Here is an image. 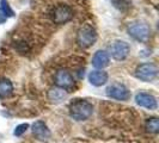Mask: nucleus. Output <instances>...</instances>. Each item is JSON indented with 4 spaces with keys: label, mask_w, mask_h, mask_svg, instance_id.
Masks as SVG:
<instances>
[{
    "label": "nucleus",
    "mask_w": 159,
    "mask_h": 143,
    "mask_svg": "<svg viewBox=\"0 0 159 143\" xmlns=\"http://www.w3.org/2000/svg\"><path fill=\"white\" fill-rule=\"evenodd\" d=\"M70 116L77 122H84L93 113V105L85 99H75L70 104Z\"/></svg>",
    "instance_id": "1"
},
{
    "label": "nucleus",
    "mask_w": 159,
    "mask_h": 143,
    "mask_svg": "<svg viewBox=\"0 0 159 143\" xmlns=\"http://www.w3.org/2000/svg\"><path fill=\"white\" fill-rule=\"evenodd\" d=\"M97 41V31L90 24H84L79 28L77 32V43L80 48L88 49L92 47Z\"/></svg>",
    "instance_id": "2"
},
{
    "label": "nucleus",
    "mask_w": 159,
    "mask_h": 143,
    "mask_svg": "<svg viewBox=\"0 0 159 143\" xmlns=\"http://www.w3.org/2000/svg\"><path fill=\"white\" fill-rule=\"evenodd\" d=\"M127 31L132 38H134L138 42H147L151 37V28L148 24L143 20H135L129 23Z\"/></svg>",
    "instance_id": "3"
},
{
    "label": "nucleus",
    "mask_w": 159,
    "mask_h": 143,
    "mask_svg": "<svg viewBox=\"0 0 159 143\" xmlns=\"http://www.w3.org/2000/svg\"><path fill=\"white\" fill-rule=\"evenodd\" d=\"M73 10L71 6L66 5V4H59L55 7L50 12V18L53 20V23L57 24V25H62L70 22L73 18Z\"/></svg>",
    "instance_id": "4"
},
{
    "label": "nucleus",
    "mask_w": 159,
    "mask_h": 143,
    "mask_svg": "<svg viewBox=\"0 0 159 143\" xmlns=\"http://www.w3.org/2000/svg\"><path fill=\"white\" fill-rule=\"evenodd\" d=\"M157 75H158V67L151 62L139 64L135 69V78L143 82H151L157 78Z\"/></svg>",
    "instance_id": "5"
},
{
    "label": "nucleus",
    "mask_w": 159,
    "mask_h": 143,
    "mask_svg": "<svg viewBox=\"0 0 159 143\" xmlns=\"http://www.w3.org/2000/svg\"><path fill=\"white\" fill-rule=\"evenodd\" d=\"M107 95L111 99L115 100H120V102H127L130 99V91L128 89V87L123 84H111L109 87L105 91Z\"/></svg>",
    "instance_id": "6"
},
{
    "label": "nucleus",
    "mask_w": 159,
    "mask_h": 143,
    "mask_svg": "<svg viewBox=\"0 0 159 143\" xmlns=\"http://www.w3.org/2000/svg\"><path fill=\"white\" fill-rule=\"evenodd\" d=\"M130 53V47L126 41L117 40L110 46V55L116 61L126 60Z\"/></svg>",
    "instance_id": "7"
},
{
    "label": "nucleus",
    "mask_w": 159,
    "mask_h": 143,
    "mask_svg": "<svg viewBox=\"0 0 159 143\" xmlns=\"http://www.w3.org/2000/svg\"><path fill=\"white\" fill-rule=\"evenodd\" d=\"M54 82L57 87H61L67 91L74 86V78L67 69H59L55 73Z\"/></svg>",
    "instance_id": "8"
},
{
    "label": "nucleus",
    "mask_w": 159,
    "mask_h": 143,
    "mask_svg": "<svg viewBox=\"0 0 159 143\" xmlns=\"http://www.w3.org/2000/svg\"><path fill=\"white\" fill-rule=\"evenodd\" d=\"M135 103L139 106L145 107L147 110H151V111L157 110V107H158L157 98L151 93H147V92H138L135 95Z\"/></svg>",
    "instance_id": "9"
},
{
    "label": "nucleus",
    "mask_w": 159,
    "mask_h": 143,
    "mask_svg": "<svg viewBox=\"0 0 159 143\" xmlns=\"http://www.w3.org/2000/svg\"><path fill=\"white\" fill-rule=\"evenodd\" d=\"M32 135L40 141H47L50 138V130L43 120H36L31 127Z\"/></svg>",
    "instance_id": "10"
},
{
    "label": "nucleus",
    "mask_w": 159,
    "mask_h": 143,
    "mask_svg": "<svg viewBox=\"0 0 159 143\" xmlns=\"http://www.w3.org/2000/svg\"><path fill=\"white\" fill-rule=\"evenodd\" d=\"M108 80H109V75L103 69H95V71L90 72L89 74V82L96 87L104 86L108 82Z\"/></svg>",
    "instance_id": "11"
},
{
    "label": "nucleus",
    "mask_w": 159,
    "mask_h": 143,
    "mask_svg": "<svg viewBox=\"0 0 159 143\" xmlns=\"http://www.w3.org/2000/svg\"><path fill=\"white\" fill-rule=\"evenodd\" d=\"M110 63V55L105 50H97L92 56V66L97 69H103Z\"/></svg>",
    "instance_id": "12"
},
{
    "label": "nucleus",
    "mask_w": 159,
    "mask_h": 143,
    "mask_svg": "<svg viewBox=\"0 0 159 143\" xmlns=\"http://www.w3.org/2000/svg\"><path fill=\"white\" fill-rule=\"evenodd\" d=\"M48 99L49 102L53 104H61L67 99V91L61 87L54 86L48 91Z\"/></svg>",
    "instance_id": "13"
},
{
    "label": "nucleus",
    "mask_w": 159,
    "mask_h": 143,
    "mask_svg": "<svg viewBox=\"0 0 159 143\" xmlns=\"http://www.w3.org/2000/svg\"><path fill=\"white\" fill-rule=\"evenodd\" d=\"M13 93V84L7 78H0V99L8 98Z\"/></svg>",
    "instance_id": "14"
},
{
    "label": "nucleus",
    "mask_w": 159,
    "mask_h": 143,
    "mask_svg": "<svg viewBox=\"0 0 159 143\" xmlns=\"http://www.w3.org/2000/svg\"><path fill=\"white\" fill-rule=\"evenodd\" d=\"M145 128L148 132L151 134H157L159 131V120L157 117H151L147 118L145 122Z\"/></svg>",
    "instance_id": "15"
},
{
    "label": "nucleus",
    "mask_w": 159,
    "mask_h": 143,
    "mask_svg": "<svg viewBox=\"0 0 159 143\" xmlns=\"http://www.w3.org/2000/svg\"><path fill=\"white\" fill-rule=\"evenodd\" d=\"M0 11L2 12V15L5 16L6 19L11 18V17H15V11L10 6L8 0H0Z\"/></svg>",
    "instance_id": "16"
},
{
    "label": "nucleus",
    "mask_w": 159,
    "mask_h": 143,
    "mask_svg": "<svg viewBox=\"0 0 159 143\" xmlns=\"http://www.w3.org/2000/svg\"><path fill=\"white\" fill-rule=\"evenodd\" d=\"M28 129H29V124H28V123H22V124H19V125H17V127L15 128L13 135L16 136V137H20V136L24 135V134L26 132Z\"/></svg>",
    "instance_id": "17"
},
{
    "label": "nucleus",
    "mask_w": 159,
    "mask_h": 143,
    "mask_svg": "<svg viewBox=\"0 0 159 143\" xmlns=\"http://www.w3.org/2000/svg\"><path fill=\"white\" fill-rule=\"evenodd\" d=\"M112 2H114V5H115L116 7L123 10L125 7H129L132 0H112Z\"/></svg>",
    "instance_id": "18"
}]
</instances>
